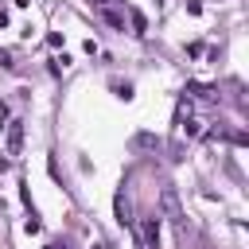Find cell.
<instances>
[{
	"label": "cell",
	"instance_id": "1",
	"mask_svg": "<svg viewBox=\"0 0 249 249\" xmlns=\"http://www.w3.org/2000/svg\"><path fill=\"white\" fill-rule=\"evenodd\" d=\"M136 237H140V249H160V218H144L136 226Z\"/></svg>",
	"mask_w": 249,
	"mask_h": 249
},
{
	"label": "cell",
	"instance_id": "2",
	"mask_svg": "<svg viewBox=\"0 0 249 249\" xmlns=\"http://www.w3.org/2000/svg\"><path fill=\"white\" fill-rule=\"evenodd\" d=\"M19 144H23V124H19V121H12V128H8V152L16 156V152H19Z\"/></svg>",
	"mask_w": 249,
	"mask_h": 249
},
{
	"label": "cell",
	"instance_id": "3",
	"mask_svg": "<svg viewBox=\"0 0 249 249\" xmlns=\"http://www.w3.org/2000/svg\"><path fill=\"white\" fill-rule=\"evenodd\" d=\"M163 206H167V214H171V222H175V226L183 230V218H179V202H175V195H171V191L163 195Z\"/></svg>",
	"mask_w": 249,
	"mask_h": 249
},
{
	"label": "cell",
	"instance_id": "4",
	"mask_svg": "<svg viewBox=\"0 0 249 249\" xmlns=\"http://www.w3.org/2000/svg\"><path fill=\"white\" fill-rule=\"evenodd\" d=\"M101 16H105V23H113V27H124V16H121V12H113V8H105Z\"/></svg>",
	"mask_w": 249,
	"mask_h": 249
},
{
	"label": "cell",
	"instance_id": "5",
	"mask_svg": "<svg viewBox=\"0 0 249 249\" xmlns=\"http://www.w3.org/2000/svg\"><path fill=\"white\" fill-rule=\"evenodd\" d=\"M132 27H136V35H144V27H148V23H144V16H140V12H132Z\"/></svg>",
	"mask_w": 249,
	"mask_h": 249
},
{
	"label": "cell",
	"instance_id": "6",
	"mask_svg": "<svg viewBox=\"0 0 249 249\" xmlns=\"http://www.w3.org/2000/svg\"><path fill=\"white\" fill-rule=\"evenodd\" d=\"M4 117H8V109H4V105H0V128H4Z\"/></svg>",
	"mask_w": 249,
	"mask_h": 249
},
{
	"label": "cell",
	"instance_id": "7",
	"mask_svg": "<svg viewBox=\"0 0 249 249\" xmlns=\"http://www.w3.org/2000/svg\"><path fill=\"white\" fill-rule=\"evenodd\" d=\"M97 4H117V0H97Z\"/></svg>",
	"mask_w": 249,
	"mask_h": 249
}]
</instances>
